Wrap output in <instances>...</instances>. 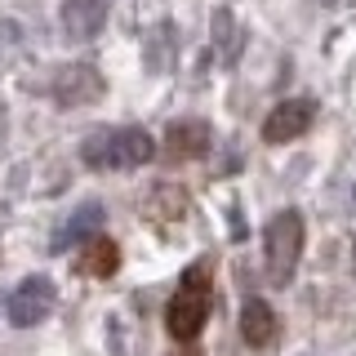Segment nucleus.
Here are the masks:
<instances>
[{
    "mask_svg": "<svg viewBox=\"0 0 356 356\" xmlns=\"http://www.w3.org/2000/svg\"><path fill=\"white\" fill-rule=\"evenodd\" d=\"M214 307V285H209V259L192 263L178 281L170 307H165V330L174 334L178 343H196V334L205 330V316Z\"/></svg>",
    "mask_w": 356,
    "mask_h": 356,
    "instance_id": "1",
    "label": "nucleus"
},
{
    "mask_svg": "<svg viewBox=\"0 0 356 356\" xmlns=\"http://www.w3.org/2000/svg\"><path fill=\"white\" fill-rule=\"evenodd\" d=\"M156 156V143L147 129L125 125V129H98L81 143V161L89 170H134V165H147Z\"/></svg>",
    "mask_w": 356,
    "mask_h": 356,
    "instance_id": "2",
    "label": "nucleus"
},
{
    "mask_svg": "<svg viewBox=\"0 0 356 356\" xmlns=\"http://www.w3.org/2000/svg\"><path fill=\"white\" fill-rule=\"evenodd\" d=\"M263 245H267V281L289 285L298 272V259H303V214L298 209H281L267 222Z\"/></svg>",
    "mask_w": 356,
    "mask_h": 356,
    "instance_id": "3",
    "label": "nucleus"
},
{
    "mask_svg": "<svg viewBox=\"0 0 356 356\" xmlns=\"http://www.w3.org/2000/svg\"><path fill=\"white\" fill-rule=\"evenodd\" d=\"M54 312V281L49 276H27L14 294H9V321L14 325H40L44 316Z\"/></svg>",
    "mask_w": 356,
    "mask_h": 356,
    "instance_id": "4",
    "label": "nucleus"
},
{
    "mask_svg": "<svg viewBox=\"0 0 356 356\" xmlns=\"http://www.w3.org/2000/svg\"><path fill=\"white\" fill-rule=\"evenodd\" d=\"M103 89H107V81L89 63H72L54 76V98H58L63 107H89V103L103 98Z\"/></svg>",
    "mask_w": 356,
    "mask_h": 356,
    "instance_id": "5",
    "label": "nucleus"
},
{
    "mask_svg": "<svg viewBox=\"0 0 356 356\" xmlns=\"http://www.w3.org/2000/svg\"><path fill=\"white\" fill-rule=\"evenodd\" d=\"M312 120H316V107H312L307 98H289V103L267 111L263 138L267 143H294V138H303V134L312 129Z\"/></svg>",
    "mask_w": 356,
    "mask_h": 356,
    "instance_id": "6",
    "label": "nucleus"
},
{
    "mask_svg": "<svg viewBox=\"0 0 356 356\" xmlns=\"http://www.w3.org/2000/svg\"><path fill=\"white\" fill-rule=\"evenodd\" d=\"M107 0H67L63 5V31L72 40H89V36H98L103 31V22H107Z\"/></svg>",
    "mask_w": 356,
    "mask_h": 356,
    "instance_id": "7",
    "label": "nucleus"
},
{
    "mask_svg": "<svg viewBox=\"0 0 356 356\" xmlns=\"http://www.w3.org/2000/svg\"><path fill=\"white\" fill-rule=\"evenodd\" d=\"M165 152H170L174 161H196V156H205L209 152V125L205 120H178V125H170Z\"/></svg>",
    "mask_w": 356,
    "mask_h": 356,
    "instance_id": "8",
    "label": "nucleus"
},
{
    "mask_svg": "<svg viewBox=\"0 0 356 356\" xmlns=\"http://www.w3.org/2000/svg\"><path fill=\"white\" fill-rule=\"evenodd\" d=\"M143 209H147V218L161 232H170L174 222H183V214H187V196L178 192V187H170V183H156L152 196L143 200Z\"/></svg>",
    "mask_w": 356,
    "mask_h": 356,
    "instance_id": "9",
    "label": "nucleus"
},
{
    "mask_svg": "<svg viewBox=\"0 0 356 356\" xmlns=\"http://www.w3.org/2000/svg\"><path fill=\"white\" fill-rule=\"evenodd\" d=\"M241 339L250 343V348H267V343L276 339V312L263 303V298H250V303L241 307Z\"/></svg>",
    "mask_w": 356,
    "mask_h": 356,
    "instance_id": "10",
    "label": "nucleus"
},
{
    "mask_svg": "<svg viewBox=\"0 0 356 356\" xmlns=\"http://www.w3.org/2000/svg\"><path fill=\"white\" fill-rule=\"evenodd\" d=\"M103 205L98 200H89V205H81L72 218H63V227L54 232V250H67V245H76V241H85V236H94L98 232V222H103Z\"/></svg>",
    "mask_w": 356,
    "mask_h": 356,
    "instance_id": "11",
    "label": "nucleus"
},
{
    "mask_svg": "<svg viewBox=\"0 0 356 356\" xmlns=\"http://www.w3.org/2000/svg\"><path fill=\"white\" fill-rule=\"evenodd\" d=\"M81 267L85 276H98V281H107L111 272L120 267V245L116 241H107V236H98V241H89V250L81 254Z\"/></svg>",
    "mask_w": 356,
    "mask_h": 356,
    "instance_id": "12",
    "label": "nucleus"
},
{
    "mask_svg": "<svg viewBox=\"0 0 356 356\" xmlns=\"http://www.w3.org/2000/svg\"><path fill=\"white\" fill-rule=\"evenodd\" d=\"M214 44H218V58L222 63H236L241 58V27H236V18H232L227 5L214 9Z\"/></svg>",
    "mask_w": 356,
    "mask_h": 356,
    "instance_id": "13",
    "label": "nucleus"
},
{
    "mask_svg": "<svg viewBox=\"0 0 356 356\" xmlns=\"http://www.w3.org/2000/svg\"><path fill=\"white\" fill-rule=\"evenodd\" d=\"M187 356H196V352H187Z\"/></svg>",
    "mask_w": 356,
    "mask_h": 356,
    "instance_id": "14",
    "label": "nucleus"
}]
</instances>
